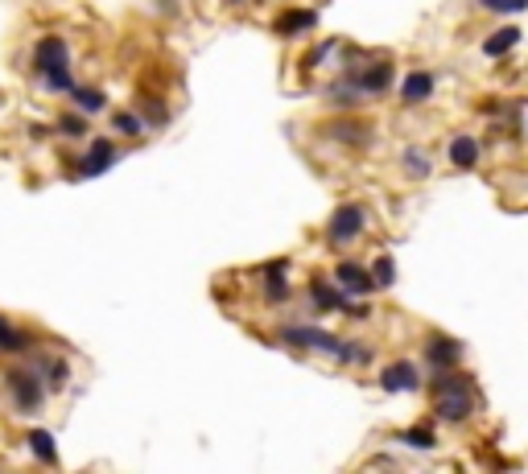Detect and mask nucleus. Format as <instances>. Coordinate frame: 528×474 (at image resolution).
<instances>
[{"label": "nucleus", "mask_w": 528, "mask_h": 474, "mask_svg": "<svg viewBox=\"0 0 528 474\" xmlns=\"http://www.w3.org/2000/svg\"><path fill=\"white\" fill-rule=\"evenodd\" d=\"M430 388H433V400H438V416H442V421H467L470 416L475 396H470L467 376H458L454 368H446L430 379Z\"/></svg>", "instance_id": "f257e3e1"}, {"label": "nucleus", "mask_w": 528, "mask_h": 474, "mask_svg": "<svg viewBox=\"0 0 528 474\" xmlns=\"http://www.w3.org/2000/svg\"><path fill=\"white\" fill-rule=\"evenodd\" d=\"M360 231H363V206H355V202L338 206V211L330 214V227H326V236H330V244H335V248L351 244Z\"/></svg>", "instance_id": "f03ea898"}, {"label": "nucleus", "mask_w": 528, "mask_h": 474, "mask_svg": "<svg viewBox=\"0 0 528 474\" xmlns=\"http://www.w3.org/2000/svg\"><path fill=\"white\" fill-rule=\"evenodd\" d=\"M281 343L314 346V351H330V355L343 351V338H335V334H326V330H314V326H285V330H281Z\"/></svg>", "instance_id": "7ed1b4c3"}, {"label": "nucleus", "mask_w": 528, "mask_h": 474, "mask_svg": "<svg viewBox=\"0 0 528 474\" xmlns=\"http://www.w3.org/2000/svg\"><path fill=\"white\" fill-rule=\"evenodd\" d=\"M335 276H338V289H343V297H368L376 289V281H372V273L363 268V264H338L335 268Z\"/></svg>", "instance_id": "20e7f679"}, {"label": "nucleus", "mask_w": 528, "mask_h": 474, "mask_svg": "<svg viewBox=\"0 0 528 474\" xmlns=\"http://www.w3.org/2000/svg\"><path fill=\"white\" fill-rule=\"evenodd\" d=\"M9 388H12V396H17V404H21L25 413L42 408V384H37L29 371H9Z\"/></svg>", "instance_id": "39448f33"}, {"label": "nucleus", "mask_w": 528, "mask_h": 474, "mask_svg": "<svg viewBox=\"0 0 528 474\" xmlns=\"http://www.w3.org/2000/svg\"><path fill=\"white\" fill-rule=\"evenodd\" d=\"M425 359H430L433 371H446V368H454L458 359H462V346H458L454 338L438 334V338H430V343H425Z\"/></svg>", "instance_id": "423d86ee"}, {"label": "nucleus", "mask_w": 528, "mask_h": 474, "mask_svg": "<svg viewBox=\"0 0 528 474\" xmlns=\"http://www.w3.org/2000/svg\"><path fill=\"white\" fill-rule=\"evenodd\" d=\"M34 66L42 74H50V71H58V66H66V42L62 37H46V42H37V50H34Z\"/></svg>", "instance_id": "0eeeda50"}, {"label": "nucleus", "mask_w": 528, "mask_h": 474, "mask_svg": "<svg viewBox=\"0 0 528 474\" xmlns=\"http://www.w3.org/2000/svg\"><path fill=\"white\" fill-rule=\"evenodd\" d=\"M380 388L384 392H413L421 388V376L413 363H392V368H384V376H380Z\"/></svg>", "instance_id": "6e6552de"}, {"label": "nucleus", "mask_w": 528, "mask_h": 474, "mask_svg": "<svg viewBox=\"0 0 528 474\" xmlns=\"http://www.w3.org/2000/svg\"><path fill=\"white\" fill-rule=\"evenodd\" d=\"M310 297H314V309H318V314L343 309V306L351 301V297H343V289H335V284H326L322 276H314V281H310Z\"/></svg>", "instance_id": "1a4fd4ad"}, {"label": "nucleus", "mask_w": 528, "mask_h": 474, "mask_svg": "<svg viewBox=\"0 0 528 474\" xmlns=\"http://www.w3.org/2000/svg\"><path fill=\"white\" fill-rule=\"evenodd\" d=\"M112 161H116V149H112V141H96V144H91V153L79 161V174H83V178H99V174H104Z\"/></svg>", "instance_id": "9d476101"}, {"label": "nucleus", "mask_w": 528, "mask_h": 474, "mask_svg": "<svg viewBox=\"0 0 528 474\" xmlns=\"http://www.w3.org/2000/svg\"><path fill=\"white\" fill-rule=\"evenodd\" d=\"M388 79H392V66H388V62H376L372 71L351 74V87H355V95H372V91H384Z\"/></svg>", "instance_id": "9b49d317"}, {"label": "nucleus", "mask_w": 528, "mask_h": 474, "mask_svg": "<svg viewBox=\"0 0 528 474\" xmlns=\"http://www.w3.org/2000/svg\"><path fill=\"white\" fill-rule=\"evenodd\" d=\"M314 25H318L314 9H289L285 17H276V34H301V29H314Z\"/></svg>", "instance_id": "f8f14e48"}, {"label": "nucleus", "mask_w": 528, "mask_h": 474, "mask_svg": "<svg viewBox=\"0 0 528 474\" xmlns=\"http://www.w3.org/2000/svg\"><path fill=\"white\" fill-rule=\"evenodd\" d=\"M400 95H405V104H421V99H430V95H433V74H425V71L408 74L405 87H400Z\"/></svg>", "instance_id": "ddd939ff"}, {"label": "nucleus", "mask_w": 528, "mask_h": 474, "mask_svg": "<svg viewBox=\"0 0 528 474\" xmlns=\"http://www.w3.org/2000/svg\"><path fill=\"white\" fill-rule=\"evenodd\" d=\"M520 42V29L516 25H504L500 34H492L487 42H483V54H492V58H500V54H508V50Z\"/></svg>", "instance_id": "4468645a"}, {"label": "nucleus", "mask_w": 528, "mask_h": 474, "mask_svg": "<svg viewBox=\"0 0 528 474\" xmlns=\"http://www.w3.org/2000/svg\"><path fill=\"white\" fill-rule=\"evenodd\" d=\"M450 161H454L458 169H470L475 161H479V144L470 141V136H458V141H450Z\"/></svg>", "instance_id": "2eb2a0df"}, {"label": "nucleus", "mask_w": 528, "mask_h": 474, "mask_svg": "<svg viewBox=\"0 0 528 474\" xmlns=\"http://www.w3.org/2000/svg\"><path fill=\"white\" fill-rule=\"evenodd\" d=\"M29 450H34V458L37 462H46V466H54V458H58V454H54V438H50L46 429H34V433H29Z\"/></svg>", "instance_id": "dca6fc26"}, {"label": "nucleus", "mask_w": 528, "mask_h": 474, "mask_svg": "<svg viewBox=\"0 0 528 474\" xmlns=\"http://www.w3.org/2000/svg\"><path fill=\"white\" fill-rule=\"evenodd\" d=\"M74 99V107H79V112H99V107L108 104V99H104V91H96V87H74L71 83V91H66Z\"/></svg>", "instance_id": "f3484780"}, {"label": "nucleus", "mask_w": 528, "mask_h": 474, "mask_svg": "<svg viewBox=\"0 0 528 474\" xmlns=\"http://www.w3.org/2000/svg\"><path fill=\"white\" fill-rule=\"evenodd\" d=\"M29 346V338H25L21 330H12L9 322L0 318V351H25Z\"/></svg>", "instance_id": "a211bd4d"}, {"label": "nucleus", "mask_w": 528, "mask_h": 474, "mask_svg": "<svg viewBox=\"0 0 528 474\" xmlns=\"http://www.w3.org/2000/svg\"><path fill=\"white\" fill-rule=\"evenodd\" d=\"M335 141H351V144H363L368 141V128H360V124H335V128H326Z\"/></svg>", "instance_id": "6ab92c4d"}, {"label": "nucleus", "mask_w": 528, "mask_h": 474, "mask_svg": "<svg viewBox=\"0 0 528 474\" xmlns=\"http://www.w3.org/2000/svg\"><path fill=\"white\" fill-rule=\"evenodd\" d=\"M405 441L413 446V450H433V429L430 425H417V429H408Z\"/></svg>", "instance_id": "aec40b11"}, {"label": "nucleus", "mask_w": 528, "mask_h": 474, "mask_svg": "<svg viewBox=\"0 0 528 474\" xmlns=\"http://www.w3.org/2000/svg\"><path fill=\"white\" fill-rule=\"evenodd\" d=\"M372 281H376V284H392V281H396V264H392V256H380V260L372 264Z\"/></svg>", "instance_id": "412c9836"}, {"label": "nucleus", "mask_w": 528, "mask_h": 474, "mask_svg": "<svg viewBox=\"0 0 528 474\" xmlns=\"http://www.w3.org/2000/svg\"><path fill=\"white\" fill-rule=\"evenodd\" d=\"M405 166L413 169L417 178H430V157H421L417 149H408V153H405Z\"/></svg>", "instance_id": "4be33fe9"}, {"label": "nucleus", "mask_w": 528, "mask_h": 474, "mask_svg": "<svg viewBox=\"0 0 528 474\" xmlns=\"http://www.w3.org/2000/svg\"><path fill=\"white\" fill-rule=\"evenodd\" d=\"M46 83H50V91H71V66H58V71H50Z\"/></svg>", "instance_id": "5701e85b"}, {"label": "nucleus", "mask_w": 528, "mask_h": 474, "mask_svg": "<svg viewBox=\"0 0 528 474\" xmlns=\"http://www.w3.org/2000/svg\"><path fill=\"white\" fill-rule=\"evenodd\" d=\"M483 9H495V12H524L528 0H479Z\"/></svg>", "instance_id": "b1692460"}, {"label": "nucleus", "mask_w": 528, "mask_h": 474, "mask_svg": "<svg viewBox=\"0 0 528 474\" xmlns=\"http://www.w3.org/2000/svg\"><path fill=\"white\" fill-rule=\"evenodd\" d=\"M58 132H66V136H83V132H87V120H83V116H62V120H58Z\"/></svg>", "instance_id": "393cba45"}, {"label": "nucleus", "mask_w": 528, "mask_h": 474, "mask_svg": "<svg viewBox=\"0 0 528 474\" xmlns=\"http://www.w3.org/2000/svg\"><path fill=\"white\" fill-rule=\"evenodd\" d=\"M116 128L120 132H128V136H136V132H141V116H128V112H116Z\"/></svg>", "instance_id": "a878e982"}, {"label": "nucleus", "mask_w": 528, "mask_h": 474, "mask_svg": "<svg viewBox=\"0 0 528 474\" xmlns=\"http://www.w3.org/2000/svg\"><path fill=\"white\" fill-rule=\"evenodd\" d=\"M149 120H153V124H166V120H169V107L153 99V104H149Z\"/></svg>", "instance_id": "bb28decb"}]
</instances>
